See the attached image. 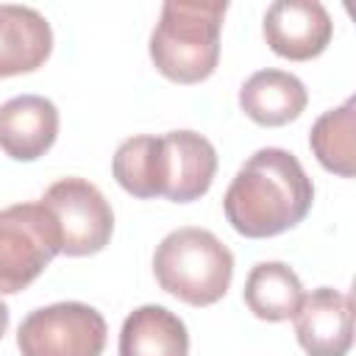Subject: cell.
<instances>
[{"mask_svg":"<svg viewBox=\"0 0 356 356\" xmlns=\"http://www.w3.org/2000/svg\"><path fill=\"white\" fill-rule=\"evenodd\" d=\"M312 203L314 184L298 156L284 147H261L228 184L222 211L236 234L267 239L303 222Z\"/></svg>","mask_w":356,"mask_h":356,"instance_id":"1","label":"cell"},{"mask_svg":"<svg viewBox=\"0 0 356 356\" xmlns=\"http://www.w3.org/2000/svg\"><path fill=\"white\" fill-rule=\"evenodd\" d=\"M111 172L139 200L167 197L172 203H192L211 189L217 150L197 131L131 136L117 147Z\"/></svg>","mask_w":356,"mask_h":356,"instance_id":"2","label":"cell"},{"mask_svg":"<svg viewBox=\"0 0 356 356\" xmlns=\"http://www.w3.org/2000/svg\"><path fill=\"white\" fill-rule=\"evenodd\" d=\"M228 3H184L161 6L150 33V61L172 83H200L211 78L220 61V31Z\"/></svg>","mask_w":356,"mask_h":356,"instance_id":"3","label":"cell"},{"mask_svg":"<svg viewBox=\"0 0 356 356\" xmlns=\"http://www.w3.org/2000/svg\"><path fill=\"white\" fill-rule=\"evenodd\" d=\"M153 275L167 295L197 309L211 306L231 286L234 253L206 228H175L156 245Z\"/></svg>","mask_w":356,"mask_h":356,"instance_id":"4","label":"cell"},{"mask_svg":"<svg viewBox=\"0 0 356 356\" xmlns=\"http://www.w3.org/2000/svg\"><path fill=\"white\" fill-rule=\"evenodd\" d=\"M58 253L56 222L39 200L0 211V295L28 289Z\"/></svg>","mask_w":356,"mask_h":356,"instance_id":"5","label":"cell"},{"mask_svg":"<svg viewBox=\"0 0 356 356\" xmlns=\"http://www.w3.org/2000/svg\"><path fill=\"white\" fill-rule=\"evenodd\" d=\"M103 314L81 300L33 309L17 328L22 356H100L106 348Z\"/></svg>","mask_w":356,"mask_h":356,"instance_id":"6","label":"cell"},{"mask_svg":"<svg viewBox=\"0 0 356 356\" xmlns=\"http://www.w3.org/2000/svg\"><path fill=\"white\" fill-rule=\"evenodd\" d=\"M58 231L64 256H95L114 234V211L103 192L86 178H61L39 200Z\"/></svg>","mask_w":356,"mask_h":356,"instance_id":"7","label":"cell"},{"mask_svg":"<svg viewBox=\"0 0 356 356\" xmlns=\"http://www.w3.org/2000/svg\"><path fill=\"white\" fill-rule=\"evenodd\" d=\"M270 50L289 61H312L331 44L334 22L317 0H275L261 22Z\"/></svg>","mask_w":356,"mask_h":356,"instance_id":"8","label":"cell"},{"mask_svg":"<svg viewBox=\"0 0 356 356\" xmlns=\"http://www.w3.org/2000/svg\"><path fill=\"white\" fill-rule=\"evenodd\" d=\"M292 320L306 356H348L353 345V300L348 292L312 289L300 298Z\"/></svg>","mask_w":356,"mask_h":356,"instance_id":"9","label":"cell"},{"mask_svg":"<svg viewBox=\"0 0 356 356\" xmlns=\"http://www.w3.org/2000/svg\"><path fill=\"white\" fill-rule=\"evenodd\" d=\"M58 136V108L42 95H17L0 106V150L14 161L42 159Z\"/></svg>","mask_w":356,"mask_h":356,"instance_id":"10","label":"cell"},{"mask_svg":"<svg viewBox=\"0 0 356 356\" xmlns=\"http://www.w3.org/2000/svg\"><path fill=\"white\" fill-rule=\"evenodd\" d=\"M53 53V28L31 6H0V78L39 70Z\"/></svg>","mask_w":356,"mask_h":356,"instance_id":"11","label":"cell"},{"mask_svg":"<svg viewBox=\"0 0 356 356\" xmlns=\"http://www.w3.org/2000/svg\"><path fill=\"white\" fill-rule=\"evenodd\" d=\"M309 92L303 81L284 70H259L239 89V108L264 128H278L303 114Z\"/></svg>","mask_w":356,"mask_h":356,"instance_id":"12","label":"cell"},{"mask_svg":"<svg viewBox=\"0 0 356 356\" xmlns=\"http://www.w3.org/2000/svg\"><path fill=\"white\" fill-rule=\"evenodd\" d=\"M120 356H189V331L170 309L139 306L120 328Z\"/></svg>","mask_w":356,"mask_h":356,"instance_id":"13","label":"cell"},{"mask_svg":"<svg viewBox=\"0 0 356 356\" xmlns=\"http://www.w3.org/2000/svg\"><path fill=\"white\" fill-rule=\"evenodd\" d=\"M245 306L267 323L289 320L303 298L298 273L284 261H259L250 267L242 289Z\"/></svg>","mask_w":356,"mask_h":356,"instance_id":"14","label":"cell"},{"mask_svg":"<svg viewBox=\"0 0 356 356\" xmlns=\"http://www.w3.org/2000/svg\"><path fill=\"white\" fill-rule=\"evenodd\" d=\"M356 100L348 97L342 106L328 108L320 114L309 131V147L314 159L334 175L353 178L356 172V147H353V128H356Z\"/></svg>","mask_w":356,"mask_h":356,"instance_id":"15","label":"cell"},{"mask_svg":"<svg viewBox=\"0 0 356 356\" xmlns=\"http://www.w3.org/2000/svg\"><path fill=\"white\" fill-rule=\"evenodd\" d=\"M8 317H11V314H8V306L0 300V339H3V334L8 331Z\"/></svg>","mask_w":356,"mask_h":356,"instance_id":"16","label":"cell"}]
</instances>
